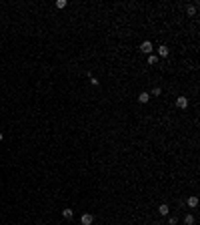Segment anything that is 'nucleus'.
Instances as JSON below:
<instances>
[{"label":"nucleus","instance_id":"3","mask_svg":"<svg viewBox=\"0 0 200 225\" xmlns=\"http://www.w3.org/2000/svg\"><path fill=\"white\" fill-rule=\"evenodd\" d=\"M176 107H178V109H186V107H188V98H186V96H178V98H176Z\"/></svg>","mask_w":200,"mask_h":225},{"label":"nucleus","instance_id":"14","mask_svg":"<svg viewBox=\"0 0 200 225\" xmlns=\"http://www.w3.org/2000/svg\"><path fill=\"white\" fill-rule=\"evenodd\" d=\"M90 83H92L94 87H98V85H100V81H98V79H94V77H90Z\"/></svg>","mask_w":200,"mask_h":225},{"label":"nucleus","instance_id":"12","mask_svg":"<svg viewBox=\"0 0 200 225\" xmlns=\"http://www.w3.org/2000/svg\"><path fill=\"white\" fill-rule=\"evenodd\" d=\"M66 6V0H56V8H64Z\"/></svg>","mask_w":200,"mask_h":225},{"label":"nucleus","instance_id":"13","mask_svg":"<svg viewBox=\"0 0 200 225\" xmlns=\"http://www.w3.org/2000/svg\"><path fill=\"white\" fill-rule=\"evenodd\" d=\"M186 12H188V14H190V16H192V14H194V12H196V8H194V6H188V8H186Z\"/></svg>","mask_w":200,"mask_h":225},{"label":"nucleus","instance_id":"5","mask_svg":"<svg viewBox=\"0 0 200 225\" xmlns=\"http://www.w3.org/2000/svg\"><path fill=\"white\" fill-rule=\"evenodd\" d=\"M62 217H64V219H72V217H74V211H72V209H62Z\"/></svg>","mask_w":200,"mask_h":225},{"label":"nucleus","instance_id":"1","mask_svg":"<svg viewBox=\"0 0 200 225\" xmlns=\"http://www.w3.org/2000/svg\"><path fill=\"white\" fill-rule=\"evenodd\" d=\"M152 50H154V46L150 40H144L142 44H140V52H144V54H152Z\"/></svg>","mask_w":200,"mask_h":225},{"label":"nucleus","instance_id":"7","mask_svg":"<svg viewBox=\"0 0 200 225\" xmlns=\"http://www.w3.org/2000/svg\"><path fill=\"white\" fill-rule=\"evenodd\" d=\"M138 101H140V103H148V101H150V92H140Z\"/></svg>","mask_w":200,"mask_h":225},{"label":"nucleus","instance_id":"2","mask_svg":"<svg viewBox=\"0 0 200 225\" xmlns=\"http://www.w3.org/2000/svg\"><path fill=\"white\" fill-rule=\"evenodd\" d=\"M80 223H82V225H92V223H94V217H92L90 213H84V215L80 217Z\"/></svg>","mask_w":200,"mask_h":225},{"label":"nucleus","instance_id":"11","mask_svg":"<svg viewBox=\"0 0 200 225\" xmlns=\"http://www.w3.org/2000/svg\"><path fill=\"white\" fill-rule=\"evenodd\" d=\"M156 62H158L156 54H150V56H148V64H156Z\"/></svg>","mask_w":200,"mask_h":225},{"label":"nucleus","instance_id":"10","mask_svg":"<svg viewBox=\"0 0 200 225\" xmlns=\"http://www.w3.org/2000/svg\"><path fill=\"white\" fill-rule=\"evenodd\" d=\"M160 94H162V89H160V87H154L152 92H150V96H160Z\"/></svg>","mask_w":200,"mask_h":225},{"label":"nucleus","instance_id":"4","mask_svg":"<svg viewBox=\"0 0 200 225\" xmlns=\"http://www.w3.org/2000/svg\"><path fill=\"white\" fill-rule=\"evenodd\" d=\"M186 203H188V207H198V197H196V195H192V197H188V199H186Z\"/></svg>","mask_w":200,"mask_h":225},{"label":"nucleus","instance_id":"15","mask_svg":"<svg viewBox=\"0 0 200 225\" xmlns=\"http://www.w3.org/2000/svg\"><path fill=\"white\" fill-rule=\"evenodd\" d=\"M176 221H178L176 217H170V219H168V223H170V225H176Z\"/></svg>","mask_w":200,"mask_h":225},{"label":"nucleus","instance_id":"6","mask_svg":"<svg viewBox=\"0 0 200 225\" xmlns=\"http://www.w3.org/2000/svg\"><path fill=\"white\" fill-rule=\"evenodd\" d=\"M168 211H170V207H168L166 203H162V205L158 207V213H160V215H168Z\"/></svg>","mask_w":200,"mask_h":225},{"label":"nucleus","instance_id":"16","mask_svg":"<svg viewBox=\"0 0 200 225\" xmlns=\"http://www.w3.org/2000/svg\"><path fill=\"white\" fill-rule=\"evenodd\" d=\"M2 139H4V135H2V133H0V141H2Z\"/></svg>","mask_w":200,"mask_h":225},{"label":"nucleus","instance_id":"9","mask_svg":"<svg viewBox=\"0 0 200 225\" xmlns=\"http://www.w3.org/2000/svg\"><path fill=\"white\" fill-rule=\"evenodd\" d=\"M184 225H194V217L192 215H184Z\"/></svg>","mask_w":200,"mask_h":225},{"label":"nucleus","instance_id":"8","mask_svg":"<svg viewBox=\"0 0 200 225\" xmlns=\"http://www.w3.org/2000/svg\"><path fill=\"white\" fill-rule=\"evenodd\" d=\"M158 56H168V46H158Z\"/></svg>","mask_w":200,"mask_h":225}]
</instances>
